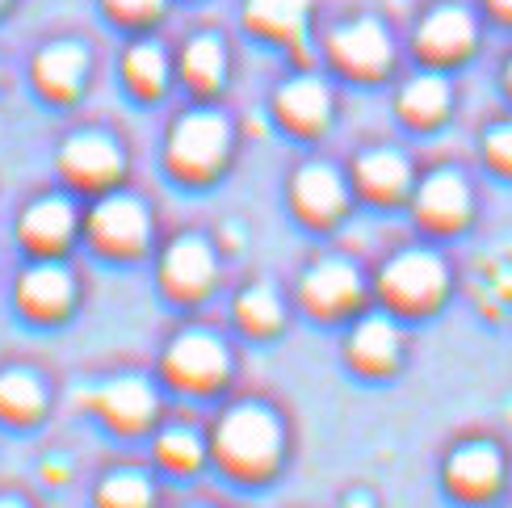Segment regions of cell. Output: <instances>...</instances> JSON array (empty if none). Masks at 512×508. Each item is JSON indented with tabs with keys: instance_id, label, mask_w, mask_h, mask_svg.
Instances as JSON below:
<instances>
[{
	"instance_id": "obj_11",
	"label": "cell",
	"mask_w": 512,
	"mask_h": 508,
	"mask_svg": "<svg viewBox=\"0 0 512 508\" xmlns=\"http://www.w3.org/2000/svg\"><path fill=\"white\" fill-rule=\"evenodd\" d=\"M76 231H80V215L63 194L34 198L17 219V240L26 244L34 257H59V252L76 240Z\"/></svg>"
},
{
	"instance_id": "obj_6",
	"label": "cell",
	"mask_w": 512,
	"mask_h": 508,
	"mask_svg": "<svg viewBox=\"0 0 512 508\" xmlns=\"http://www.w3.org/2000/svg\"><path fill=\"white\" fill-rule=\"evenodd\" d=\"M219 282V252L198 231L168 240L160 252V290L181 307L202 303Z\"/></svg>"
},
{
	"instance_id": "obj_9",
	"label": "cell",
	"mask_w": 512,
	"mask_h": 508,
	"mask_svg": "<svg viewBox=\"0 0 512 508\" xmlns=\"http://www.w3.org/2000/svg\"><path fill=\"white\" fill-rule=\"evenodd\" d=\"M89 240L97 252L118 261H131L152 244V215L135 194H105L89 210Z\"/></svg>"
},
{
	"instance_id": "obj_21",
	"label": "cell",
	"mask_w": 512,
	"mask_h": 508,
	"mask_svg": "<svg viewBox=\"0 0 512 508\" xmlns=\"http://www.w3.org/2000/svg\"><path fill=\"white\" fill-rule=\"evenodd\" d=\"M89 76V51L80 42H51L34 59V80L47 97H76Z\"/></svg>"
},
{
	"instance_id": "obj_33",
	"label": "cell",
	"mask_w": 512,
	"mask_h": 508,
	"mask_svg": "<svg viewBox=\"0 0 512 508\" xmlns=\"http://www.w3.org/2000/svg\"><path fill=\"white\" fill-rule=\"evenodd\" d=\"M185 508H210V504H185Z\"/></svg>"
},
{
	"instance_id": "obj_28",
	"label": "cell",
	"mask_w": 512,
	"mask_h": 508,
	"mask_svg": "<svg viewBox=\"0 0 512 508\" xmlns=\"http://www.w3.org/2000/svg\"><path fill=\"white\" fill-rule=\"evenodd\" d=\"M122 72L143 97H152L168 84V55H164L160 42H135L122 59Z\"/></svg>"
},
{
	"instance_id": "obj_27",
	"label": "cell",
	"mask_w": 512,
	"mask_h": 508,
	"mask_svg": "<svg viewBox=\"0 0 512 508\" xmlns=\"http://www.w3.org/2000/svg\"><path fill=\"white\" fill-rule=\"evenodd\" d=\"M307 13H311V0H248V21L273 38L303 34Z\"/></svg>"
},
{
	"instance_id": "obj_35",
	"label": "cell",
	"mask_w": 512,
	"mask_h": 508,
	"mask_svg": "<svg viewBox=\"0 0 512 508\" xmlns=\"http://www.w3.org/2000/svg\"><path fill=\"white\" fill-rule=\"evenodd\" d=\"M5 5H9V0H0V9H5Z\"/></svg>"
},
{
	"instance_id": "obj_32",
	"label": "cell",
	"mask_w": 512,
	"mask_h": 508,
	"mask_svg": "<svg viewBox=\"0 0 512 508\" xmlns=\"http://www.w3.org/2000/svg\"><path fill=\"white\" fill-rule=\"evenodd\" d=\"M492 9H496L500 17H512V0H492Z\"/></svg>"
},
{
	"instance_id": "obj_30",
	"label": "cell",
	"mask_w": 512,
	"mask_h": 508,
	"mask_svg": "<svg viewBox=\"0 0 512 508\" xmlns=\"http://www.w3.org/2000/svg\"><path fill=\"white\" fill-rule=\"evenodd\" d=\"M105 9H110L118 21H147L164 9V0H105Z\"/></svg>"
},
{
	"instance_id": "obj_14",
	"label": "cell",
	"mask_w": 512,
	"mask_h": 508,
	"mask_svg": "<svg viewBox=\"0 0 512 508\" xmlns=\"http://www.w3.org/2000/svg\"><path fill=\"white\" fill-rule=\"evenodd\" d=\"M294 210L315 227H332L349 210V185L332 164H303L290 181Z\"/></svg>"
},
{
	"instance_id": "obj_1",
	"label": "cell",
	"mask_w": 512,
	"mask_h": 508,
	"mask_svg": "<svg viewBox=\"0 0 512 508\" xmlns=\"http://www.w3.org/2000/svg\"><path fill=\"white\" fill-rule=\"evenodd\" d=\"M210 462L240 483L273 479L286 458V420L265 399H236L210 425Z\"/></svg>"
},
{
	"instance_id": "obj_22",
	"label": "cell",
	"mask_w": 512,
	"mask_h": 508,
	"mask_svg": "<svg viewBox=\"0 0 512 508\" xmlns=\"http://www.w3.org/2000/svg\"><path fill=\"white\" fill-rule=\"evenodd\" d=\"M277 114L294 131H319L332 118V93L324 80L315 76H294L277 89Z\"/></svg>"
},
{
	"instance_id": "obj_2",
	"label": "cell",
	"mask_w": 512,
	"mask_h": 508,
	"mask_svg": "<svg viewBox=\"0 0 512 508\" xmlns=\"http://www.w3.org/2000/svg\"><path fill=\"white\" fill-rule=\"evenodd\" d=\"M374 294L391 315H429L450 294V269L433 248H399L382 261Z\"/></svg>"
},
{
	"instance_id": "obj_15",
	"label": "cell",
	"mask_w": 512,
	"mask_h": 508,
	"mask_svg": "<svg viewBox=\"0 0 512 508\" xmlns=\"http://www.w3.org/2000/svg\"><path fill=\"white\" fill-rule=\"evenodd\" d=\"M328 51L345 72L378 76L391 63V38L374 17H357V21H345V26L332 30Z\"/></svg>"
},
{
	"instance_id": "obj_29",
	"label": "cell",
	"mask_w": 512,
	"mask_h": 508,
	"mask_svg": "<svg viewBox=\"0 0 512 508\" xmlns=\"http://www.w3.org/2000/svg\"><path fill=\"white\" fill-rule=\"evenodd\" d=\"M483 152H487V160H492L496 168L512 173V122H500V126H492V131H487Z\"/></svg>"
},
{
	"instance_id": "obj_5",
	"label": "cell",
	"mask_w": 512,
	"mask_h": 508,
	"mask_svg": "<svg viewBox=\"0 0 512 508\" xmlns=\"http://www.w3.org/2000/svg\"><path fill=\"white\" fill-rule=\"evenodd\" d=\"M231 152V122L219 110H189L168 131V164L177 177H210Z\"/></svg>"
},
{
	"instance_id": "obj_12",
	"label": "cell",
	"mask_w": 512,
	"mask_h": 508,
	"mask_svg": "<svg viewBox=\"0 0 512 508\" xmlns=\"http://www.w3.org/2000/svg\"><path fill=\"white\" fill-rule=\"evenodd\" d=\"M59 168L63 177L84 185V189H101V185H114L126 168L122 147L101 135V131H76L68 143L59 147Z\"/></svg>"
},
{
	"instance_id": "obj_20",
	"label": "cell",
	"mask_w": 512,
	"mask_h": 508,
	"mask_svg": "<svg viewBox=\"0 0 512 508\" xmlns=\"http://www.w3.org/2000/svg\"><path fill=\"white\" fill-rule=\"evenodd\" d=\"M357 189L374 202H399L412 189V164L403 152H391V147H374L353 164Z\"/></svg>"
},
{
	"instance_id": "obj_31",
	"label": "cell",
	"mask_w": 512,
	"mask_h": 508,
	"mask_svg": "<svg viewBox=\"0 0 512 508\" xmlns=\"http://www.w3.org/2000/svg\"><path fill=\"white\" fill-rule=\"evenodd\" d=\"M0 508H30L21 496H13V492H0Z\"/></svg>"
},
{
	"instance_id": "obj_34",
	"label": "cell",
	"mask_w": 512,
	"mask_h": 508,
	"mask_svg": "<svg viewBox=\"0 0 512 508\" xmlns=\"http://www.w3.org/2000/svg\"><path fill=\"white\" fill-rule=\"evenodd\" d=\"M508 84H512V63H508Z\"/></svg>"
},
{
	"instance_id": "obj_19",
	"label": "cell",
	"mask_w": 512,
	"mask_h": 508,
	"mask_svg": "<svg viewBox=\"0 0 512 508\" xmlns=\"http://www.w3.org/2000/svg\"><path fill=\"white\" fill-rule=\"evenodd\" d=\"M416 47H420V55H429V59H458V55H466L475 47V17L466 9H458V5L433 9L429 17L420 21Z\"/></svg>"
},
{
	"instance_id": "obj_7",
	"label": "cell",
	"mask_w": 512,
	"mask_h": 508,
	"mask_svg": "<svg viewBox=\"0 0 512 508\" xmlns=\"http://www.w3.org/2000/svg\"><path fill=\"white\" fill-rule=\"evenodd\" d=\"M76 299H80V282L59 257H34V265H26L17 273L13 303L34 324L68 320V315L76 311Z\"/></svg>"
},
{
	"instance_id": "obj_24",
	"label": "cell",
	"mask_w": 512,
	"mask_h": 508,
	"mask_svg": "<svg viewBox=\"0 0 512 508\" xmlns=\"http://www.w3.org/2000/svg\"><path fill=\"white\" fill-rule=\"evenodd\" d=\"M97 508H156V483L139 467H110L97 488H93Z\"/></svg>"
},
{
	"instance_id": "obj_13",
	"label": "cell",
	"mask_w": 512,
	"mask_h": 508,
	"mask_svg": "<svg viewBox=\"0 0 512 508\" xmlns=\"http://www.w3.org/2000/svg\"><path fill=\"white\" fill-rule=\"evenodd\" d=\"M504 483V454L492 441H462L445 458V488L462 500H487Z\"/></svg>"
},
{
	"instance_id": "obj_16",
	"label": "cell",
	"mask_w": 512,
	"mask_h": 508,
	"mask_svg": "<svg viewBox=\"0 0 512 508\" xmlns=\"http://www.w3.org/2000/svg\"><path fill=\"white\" fill-rule=\"evenodd\" d=\"M416 215L433 231H454L471 219V189H466V181L458 173H450V168L429 173L416 189Z\"/></svg>"
},
{
	"instance_id": "obj_3",
	"label": "cell",
	"mask_w": 512,
	"mask_h": 508,
	"mask_svg": "<svg viewBox=\"0 0 512 508\" xmlns=\"http://www.w3.org/2000/svg\"><path fill=\"white\" fill-rule=\"evenodd\" d=\"M160 378L185 395H215L231 383V349L215 328H181L160 353Z\"/></svg>"
},
{
	"instance_id": "obj_18",
	"label": "cell",
	"mask_w": 512,
	"mask_h": 508,
	"mask_svg": "<svg viewBox=\"0 0 512 508\" xmlns=\"http://www.w3.org/2000/svg\"><path fill=\"white\" fill-rule=\"evenodd\" d=\"M152 454L168 475H198L210 462V437L189 420H164L152 437Z\"/></svg>"
},
{
	"instance_id": "obj_10",
	"label": "cell",
	"mask_w": 512,
	"mask_h": 508,
	"mask_svg": "<svg viewBox=\"0 0 512 508\" xmlns=\"http://www.w3.org/2000/svg\"><path fill=\"white\" fill-rule=\"evenodd\" d=\"M345 357L357 374L366 378H387L403 362V328L395 315L382 311H357V320L345 336Z\"/></svg>"
},
{
	"instance_id": "obj_8",
	"label": "cell",
	"mask_w": 512,
	"mask_h": 508,
	"mask_svg": "<svg viewBox=\"0 0 512 508\" xmlns=\"http://www.w3.org/2000/svg\"><path fill=\"white\" fill-rule=\"evenodd\" d=\"M89 408L114 433L135 437V433L156 429V420H160V391H156V383L147 374L126 370V374L105 378V383H97L89 391Z\"/></svg>"
},
{
	"instance_id": "obj_26",
	"label": "cell",
	"mask_w": 512,
	"mask_h": 508,
	"mask_svg": "<svg viewBox=\"0 0 512 508\" xmlns=\"http://www.w3.org/2000/svg\"><path fill=\"white\" fill-rule=\"evenodd\" d=\"M450 110V84H445L437 72H420L403 84L399 93V114L416 122V126H433L437 118H445Z\"/></svg>"
},
{
	"instance_id": "obj_4",
	"label": "cell",
	"mask_w": 512,
	"mask_h": 508,
	"mask_svg": "<svg viewBox=\"0 0 512 508\" xmlns=\"http://www.w3.org/2000/svg\"><path fill=\"white\" fill-rule=\"evenodd\" d=\"M366 278L349 257H315L298 278V307L315 320H349L366 307Z\"/></svg>"
},
{
	"instance_id": "obj_25",
	"label": "cell",
	"mask_w": 512,
	"mask_h": 508,
	"mask_svg": "<svg viewBox=\"0 0 512 508\" xmlns=\"http://www.w3.org/2000/svg\"><path fill=\"white\" fill-rule=\"evenodd\" d=\"M181 76L194 84L202 93H215L219 84L227 80V47L215 34H198L185 42V55H181Z\"/></svg>"
},
{
	"instance_id": "obj_23",
	"label": "cell",
	"mask_w": 512,
	"mask_h": 508,
	"mask_svg": "<svg viewBox=\"0 0 512 508\" xmlns=\"http://www.w3.org/2000/svg\"><path fill=\"white\" fill-rule=\"evenodd\" d=\"M231 315L248 336H273L286 324V303L269 282H248L244 290H236L231 299Z\"/></svg>"
},
{
	"instance_id": "obj_17",
	"label": "cell",
	"mask_w": 512,
	"mask_h": 508,
	"mask_svg": "<svg viewBox=\"0 0 512 508\" xmlns=\"http://www.w3.org/2000/svg\"><path fill=\"white\" fill-rule=\"evenodd\" d=\"M51 408V391L34 366H5L0 370V420L13 429L38 425Z\"/></svg>"
}]
</instances>
